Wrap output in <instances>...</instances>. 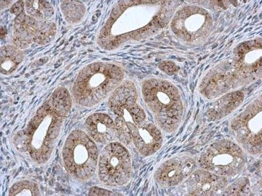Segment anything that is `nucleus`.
<instances>
[{
	"label": "nucleus",
	"instance_id": "nucleus-3",
	"mask_svg": "<svg viewBox=\"0 0 262 196\" xmlns=\"http://www.w3.org/2000/svg\"><path fill=\"white\" fill-rule=\"evenodd\" d=\"M72 105L69 91L57 88L28 123L23 130L26 148L34 163L41 165L50 160Z\"/></svg>",
	"mask_w": 262,
	"mask_h": 196
},
{
	"label": "nucleus",
	"instance_id": "nucleus-2",
	"mask_svg": "<svg viewBox=\"0 0 262 196\" xmlns=\"http://www.w3.org/2000/svg\"><path fill=\"white\" fill-rule=\"evenodd\" d=\"M108 106L116 115L114 121L121 143L134 144L144 157L160 150L163 142L162 134L158 126L147 120L139 103V92L134 83L123 81L110 96Z\"/></svg>",
	"mask_w": 262,
	"mask_h": 196
},
{
	"label": "nucleus",
	"instance_id": "nucleus-6",
	"mask_svg": "<svg viewBox=\"0 0 262 196\" xmlns=\"http://www.w3.org/2000/svg\"><path fill=\"white\" fill-rule=\"evenodd\" d=\"M142 94L160 129L167 134L176 132L184 113L183 101L176 86L165 79L149 78L142 84Z\"/></svg>",
	"mask_w": 262,
	"mask_h": 196
},
{
	"label": "nucleus",
	"instance_id": "nucleus-20",
	"mask_svg": "<svg viewBox=\"0 0 262 196\" xmlns=\"http://www.w3.org/2000/svg\"><path fill=\"white\" fill-rule=\"evenodd\" d=\"M39 186L34 182L27 181H18L13 184L9 190V195H40Z\"/></svg>",
	"mask_w": 262,
	"mask_h": 196
},
{
	"label": "nucleus",
	"instance_id": "nucleus-16",
	"mask_svg": "<svg viewBox=\"0 0 262 196\" xmlns=\"http://www.w3.org/2000/svg\"><path fill=\"white\" fill-rule=\"evenodd\" d=\"M244 94L241 91L229 92L222 95L210 105L206 113V117L209 121H216L228 116L242 103Z\"/></svg>",
	"mask_w": 262,
	"mask_h": 196
},
{
	"label": "nucleus",
	"instance_id": "nucleus-5",
	"mask_svg": "<svg viewBox=\"0 0 262 196\" xmlns=\"http://www.w3.org/2000/svg\"><path fill=\"white\" fill-rule=\"evenodd\" d=\"M125 74L112 63L94 62L79 71L71 90L75 103L91 108L100 103L123 82Z\"/></svg>",
	"mask_w": 262,
	"mask_h": 196
},
{
	"label": "nucleus",
	"instance_id": "nucleus-7",
	"mask_svg": "<svg viewBox=\"0 0 262 196\" xmlns=\"http://www.w3.org/2000/svg\"><path fill=\"white\" fill-rule=\"evenodd\" d=\"M62 157L65 169L78 181H88L97 171L99 158L97 144L83 130L70 133L63 145Z\"/></svg>",
	"mask_w": 262,
	"mask_h": 196
},
{
	"label": "nucleus",
	"instance_id": "nucleus-19",
	"mask_svg": "<svg viewBox=\"0 0 262 196\" xmlns=\"http://www.w3.org/2000/svg\"><path fill=\"white\" fill-rule=\"evenodd\" d=\"M61 9L63 16L68 23L78 24L85 14V6L80 2H62Z\"/></svg>",
	"mask_w": 262,
	"mask_h": 196
},
{
	"label": "nucleus",
	"instance_id": "nucleus-14",
	"mask_svg": "<svg viewBox=\"0 0 262 196\" xmlns=\"http://www.w3.org/2000/svg\"><path fill=\"white\" fill-rule=\"evenodd\" d=\"M189 195H214L228 186V179L203 169L195 170L186 180Z\"/></svg>",
	"mask_w": 262,
	"mask_h": 196
},
{
	"label": "nucleus",
	"instance_id": "nucleus-13",
	"mask_svg": "<svg viewBox=\"0 0 262 196\" xmlns=\"http://www.w3.org/2000/svg\"><path fill=\"white\" fill-rule=\"evenodd\" d=\"M195 160L189 156H178L163 162L157 169L154 179L161 187L169 188L183 183L195 171Z\"/></svg>",
	"mask_w": 262,
	"mask_h": 196
},
{
	"label": "nucleus",
	"instance_id": "nucleus-12",
	"mask_svg": "<svg viewBox=\"0 0 262 196\" xmlns=\"http://www.w3.org/2000/svg\"><path fill=\"white\" fill-rule=\"evenodd\" d=\"M171 29L175 36L185 43L195 44L205 40L212 26L209 11L194 6L182 7L171 19Z\"/></svg>",
	"mask_w": 262,
	"mask_h": 196
},
{
	"label": "nucleus",
	"instance_id": "nucleus-21",
	"mask_svg": "<svg viewBox=\"0 0 262 196\" xmlns=\"http://www.w3.org/2000/svg\"><path fill=\"white\" fill-rule=\"evenodd\" d=\"M249 188V179L243 177V178L238 179L237 181L234 182L228 187L224 189L222 192L224 193V195H239Z\"/></svg>",
	"mask_w": 262,
	"mask_h": 196
},
{
	"label": "nucleus",
	"instance_id": "nucleus-4",
	"mask_svg": "<svg viewBox=\"0 0 262 196\" xmlns=\"http://www.w3.org/2000/svg\"><path fill=\"white\" fill-rule=\"evenodd\" d=\"M261 38L238 44L230 58L205 76L201 93L207 99H216L261 78Z\"/></svg>",
	"mask_w": 262,
	"mask_h": 196
},
{
	"label": "nucleus",
	"instance_id": "nucleus-8",
	"mask_svg": "<svg viewBox=\"0 0 262 196\" xmlns=\"http://www.w3.org/2000/svg\"><path fill=\"white\" fill-rule=\"evenodd\" d=\"M198 162L201 169L231 178L237 176L245 169L247 156L238 144L229 140H221L205 149Z\"/></svg>",
	"mask_w": 262,
	"mask_h": 196
},
{
	"label": "nucleus",
	"instance_id": "nucleus-1",
	"mask_svg": "<svg viewBox=\"0 0 262 196\" xmlns=\"http://www.w3.org/2000/svg\"><path fill=\"white\" fill-rule=\"evenodd\" d=\"M174 2L123 1L112 9L100 30L98 46L111 51L130 41L148 38L162 29L172 17Z\"/></svg>",
	"mask_w": 262,
	"mask_h": 196
},
{
	"label": "nucleus",
	"instance_id": "nucleus-22",
	"mask_svg": "<svg viewBox=\"0 0 262 196\" xmlns=\"http://www.w3.org/2000/svg\"><path fill=\"white\" fill-rule=\"evenodd\" d=\"M160 68L162 71L167 74H172L177 71V67L172 62H163L160 64Z\"/></svg>",
	"mask_w": 262,
	"mask_h": 196
},
{
	"label": "nucleus",
	"instance_id": "nucleus-9",
	"mask_svg": "<svg viewBox=\"0 0 262 196\" xmlns=\"http://www.w3.org/2000/svg\"><path fill=\"white\" fill-rule=\"evenodd\" d=\"M98 177L104 185L119 187L125 185L132 176L129 151L120 142L107 144L99 155Z\"/></svg>",
	"mask_w": 262,
	"mask_h": 196
},
{
	"label": "nucleus",
	"instance_id": "nucleus-15",
	"mask_svg": "<svg viewBox=\"0 0 262 196\" xmlns=\"http://www.w3.org/2000/svg\"><path fill=\"white\" fill-rule=\"evenodd\" d=\"M85 127L86 134L97 143L107 145L112 142H120L116 123L106 114L95 113L89 116Z\"/></svg>",
	"mask_w": 262,
	"mask_h": 196
},
{
	"label": "nucleus",
	"instance_id": "nucleus-18",
	"mask_svg": "<svg viewBox=\"0 0 262 196\" xmlns=\"http://www.w3.org/2000/svg\"><path fill=\"white\" fill-rule=\"evenodd\" d=\"M23 11L37 20L50 21L55 11L51 4L46 1H22Z\"/></svg>",
	"mask_w": 262,
	"mask_h": 196
},
{
	"label": "nucleus",
	"instance_id": "nucleus-10",
	"mask_svg": "<svg viewBox=\"0 0 262 196\" xmlns=\"http://www.w3.org/2000/svg\"><path fill=\"white\" fill-rule=\"evenodd\" d=\"M231 132L237 144L250 155H261L262 150L261 97L252 100L230 123Z\"/></svg>",
	"mask_w": 262,
	"mask_h": 196
},
{
	"label": "nucleus",
	"instance_id": "nucleus-23",
	"mask_svg": "<svg viewBox=\"0 0 262 196\" xmlns=\"http://www.w3.org/2000/svg\"><path fill=\"white\" fill-rule=\"evenodd\" d=\"M89 194L90 195H115L111 191L105 190V189L99 188L98 187H93L90 189Z\"/></svg>",
	"mask_w": 262,
	"mask_h": 196
},
{
	"label": "nucleus",
	"instance_id": "nucleus-11",
	"mask_svg": "<svg viewBox=\"0 0 262 196\" xmlns=\"http://www.w3.org/2000/svg\"><path fill=\"white\" fill-rule=\"evenodd\" d=\"M11 13L16 16L13 26V46L20 50L32 44L46 45L53 41L57 34V27L51 21H41L30 17L23 11V2L13 5Z\"/></svg>",
	"mask_w": 262,
	"mask_h": 196
},
{
	"label": "nucleus",
	"instance_id": "nucleus-17",
	"mask_svg": "<svg viewBox=\"0 0 262 196\" xmlns=\"http://www.w3.org/2000/svg\"><path fill=\"white\" fill-rule=\"evenodd\" d=\"M25 55L22 50L15 46H4L0 51V69L5 76L10 75L18 69L24 60Z\"/></svg>",
	"mask_w": 262,
	"mask_h": 196
}]
</instances>
